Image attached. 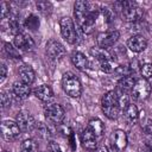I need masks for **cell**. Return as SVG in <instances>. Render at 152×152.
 <instances>
[{
    "label": "cell",
    "mask_w": 152,
    "mask_h": 152,
    "mask_svg": "<svg viewBox=\"0 0 152 152\" xmlns=\"http://www.w3.org/2000/svg\"><path fill=\"white\" fill-rule=\"evenodd\" d=\"M100 8H91L90 4L84 0H77L74 4V15L76 19V24L78 28L88 34L93 31V27L96 23V19L99 17Z\"/></svg>",
    "instance_id": "obj_1"
},
{
    "label": "cell",
    "mask_w": 152,
    "mask_h": 152,
    "mask_svg": "<svg viewBox=\"0 0 152 152\" xmlns=\"http://www.w3.org/2000/svg\"><path fill=\"white\" fill-rule=\"evenodd\" d=\"M101 108L108 119H116L121 110L119 107V94L115 90L107 91L101 99Z\"/></svg>",
    "instance_id": "obj_2"
},
{
    "label": "cell",
    "mask_w": 152,
    "mask_h": 152,
    "mask_svg": "<svg viewBox=\"0 0 152 152\" xmlns=\"http://www.w3.org/2000/svg\"><path fill=\"white\" fill-rule=\"evenodd\" d=\"M116 5L121 11L122 19L128 23H135L144 15V10L132 1H119Z\"/></svg>",
    "instance_id": "obj_3"
},
{
    "label": "cell",
    "mask_w": 152,
    "mask_h": 152,
    "mask_svg": "<svg viewBox=\"0 0 152 152\" xmlns=\"http://www.w3.org/2000/svg\"><path fill=\"white\" fill-rule=\"evenodd\" d=\"M62 88L64 93L70 97H80L82 94V84L74 74L65 72L62 77Z\"/></svg>",
    "instance_id": "obj_4"
},
{
    "label": "cell",
    "mask_w": 152,
    "mask_h": 152,
    "mask_svg": "<svg viewBox=\"0 0 152 152\" xmlns=\"http://www.w3.org/2000/svg\"><path fill=\"white\" fill-rule=\"evenodd\" d=\"M44 114L46 120L52 125H61L64 120L65 112L59 103H46L44 107Z\"/></svg>",
    "instance_id": "obj_5"
},
{
    "label": "cell",
    "mask_w": 152,
    "mask_h": 152,
    "mask_svg": "<svg viewBox=\"0 0 152 152\" xmlns=\"http://www.w3.org/2000/svg\"><path fill=\"white\" fill-rule=\"evenodd\" d=\"M59 28H61V33L62 37L64 38V40L69 44H75L77 40V32H76V27H75V23L71 18L69 17H63L59 20Z\"/></svg>",
    "instance_id": "obj_6"
},
{
    "label": "cell",
    "mask_w": 152,
    "mask_h": 152,
    "mask_svg": "<svg viewBox=\"0 0 152 152\" xmlns=\"http://www.w3.org/2000/svg\"><path fill=\"white\" fill-rule=\"evenodd\" d=\"M120 38V32L118 30H110V31H104L100 32L96 36V44L99 48L102 49H108L113 46L118 39Z\"/></svg>",
    "instance_id": "obj_7"
},
{
    "label": "cell",
    "mask_w": 152,
    "mask_h": 152,
    "mask_svg": "<svg viewBox=\"0 0 152 152\" xmlns=\"http://www.w3.org/2000/svg\"><path fill=\"white\" fill-rule=\"evenodd\" d=\"M45 51H46L48 57L50 59H52V61H59V59H62L65 56V52H66L64 45L61 42L56 40V39L48 40L46 46H45Z\"/></svg>",
    "instance_id": "obj_8"
},
{
    "label": "cell",
    "mask_w": 152,
    "mask_h": 152,
    "mask_svg": "<svg viewBox=\"0 0 152 152\" xmlns=\"http://www.w3.org/2000/svg\"><path fill=\"white\" fill-rule=\"evenodd\" d=\"M15 121H17L18 126L20 127L21 132H31L33 128L37 127L34 118L32 116V114L30 112H26V110L18 112L17 116H15Z\"/></svg>",
    "instance_id": "obj_9"
},
{
    "label": "cell",
    "mask_w": 152,
    "mask_h": 152,
    "mask_svg": "<svg viewBox=\"0 0 152 152\" xmlns=\"http://www.w3.org/2000/svg\"><path fill=\"white\" fill-rule=\"evenodd\" d=\"M150 94H151V86H150L148 81L145 78L138 80L132 89L133 99H135L138 101H142V100H146L150 96Z\"/></svg>",
    "instance_id": "obj_10"
},
{
    "label": "cell",
    "mask_w": 152,
    "mask_h": 152,
    "mask_svg": "<svg viewBox=\"0 0 152 152\" xmlns=\"http://www.w3.org/2000/svg\"><path fill=\"white\" fill-rule=\"evenodd\" d=\"M20 132H21V129L18 126L17 121L4 120L1 122V135L4 139H6V140L15 139L17 137H19Z\"/></svg>",
    "instance_id": "obj_11"
},
{
    "label": "cell",
    "mask_w": 152,
    "mask_h": 152,
    "mask_svg": "<svg viewBox=\"0 0 152 152\" xmlns=\"http://www.w3.org/2000/svg\"><path fill=\"white\" fill-rule=\"evenodd\" d=\"M13 43H14V46L19 51H31L34 46V42H33L32 37L24 32L14 36Z\"/></svg>",
    "instance_id": "obj_12"
},
{
    "label": "cell",
    "mask_w": 152,
    "mask_h": 152,
    "mask_svg": "<svg viewBox=\"0 0 152 152\" xmlns=\"http://www.w3.org/2000/svg\"><path fill=\"white\" fill-rule=\"evenodd\" d=\"M81 142L88 151H95L97 148V138L89 127H86L81 132Z\"/></svg>",
    "instance_id": "obj_13"
},
{
    "label": "cell",
    "mask_w": 152,
    "mask_h": 152,
    "mask_svg": "<svg viewBox=\"0 0 152 152\" xmlns=\"http://www.w3.org/2000/svg\"><path fill=\"white\" fill-rule=\"evenodd\" d=\"M127 48L133 52H142L147 48V40L141 34H134L127 40Z\"/></svg>",
    "instance_id": "obj_14"
},
{
    "label": "cell",
    "mask_w": 152,
    "mask_h": 152,
    "mask_svg": "<svg viewBox=\"0 0 152 152\" xmlns=\"http://www.w3.org/2000/svg\"><path fill=\"white\" fill-rule=\"evenodd\" d=\"M12 93L15 97H18L19 100H25L30 96L31 94V89H30V84L24 83L23 81H17L13 83L12 86Z\"/></svg>",
    "instance_id": "obj_15"
},
{
    "label": "cell",
    "mask_w": 152,
    "mask_h": 152,
    "mask_svg": "<svg viewBox=\"0 0 152 152\" xmlns=\"http://www.w3.org/2000/svg\"><path fill=\"white\" fill-rule=\"evenodd\" d=\"M18 75L20 77V81L27 84H32L36 80V72L33 68L28 64H21L18 69Z\"/></svg>",
    "instance_id": "obj_16"
},
{
    "label": "cell",
    "mask_w": 152,
    "mask_h": 152,
    "mask_svg": "<svg viewBox=\"0 0 152 152\" xmlns=\"http://www.w3.org/2000/svg\"><path fill=\"white\" fill-rule=\"evenodd\" d=\"M128 139H127V134L125 131L122 129H116L113 133V147H115L116 151H124L127 146Z\"/></svg>",
    "instance_id": "obj_17"
},
{
    "label": "cell",
    "mask_w": 152,
    "mask_h": 152,
    "mask_svg": "<svg viewBox=\"0 0 152 152\" xmlns=\"http://www.w3.org/2000/svg\"><path fill=\"white\" fill-rule=\"evenodd\" d=\"M34 95L43 102H49L53 97V90L48 84H42L34 89Z\"/></svg>",
    "instance_id": "obj_18"
},
{
    "label": "cell",
    "mask_w": 152,
    "mask_h": 152,
    "mask_svg": "<svg viewBox=\"0 0 152 152\" xmlns=\"http://www.w3.org/2000/svg\"><path fill=\"white\" fill-rule=\"evenodd\" d=\"M71 62H72L74 66H76V69H78L81 71H84L88 66V58L81 51H74L71 53Z\"/></svg>",
    "instance_id": "obj_19"
},
{
    "label": "cell",
    "mask_w": 152,
    "mask_h": 152,
    "mask_svg": "<svg viewBox=\"0 0 152 152\" xmlns=\"http://www.w3.org/2000/svg\"><path fill=\"white\" fill-rule=\"evenodd\" d=\"M90 55L95 59H97L99 62H102V61H110L112 62L114 59V57L109 53V51L107 49H102V48H99V46L91 48L90 49Z\"/></svg>",
    "instance_id": "obj_20"
},
{
    "label": "cell",
    "mask_w": 152,
    "mask_h": 152,
    "mask_svg": "<svg viewBox=\"0 0 152 152\" xmlns=\"http://www.w3.org/2000/svg\"><path fill=\"white\" fill-rule=\"evenodd\" d=\"M88 127L91 129V132L96 135L97 139L102 138V135H103V133H104V125H103V122H102L100 119L94 118V119L89 120Z\"/></svg>",
    "instance_id": "obj_21"
},
{
    "label": "cell",
    "mask_w": 152,
    "mask_h": 152,
    "mask_svg": "<svg viewBox=\"0 0 152 152\" xmlns=\"http://www.w3.org/2000/svg\"><path fill=\"white\" fill-rule=\"evenodd\" d=\"M124 114H125V118L126 120L129 122V124H135L138 120H139V110H138V107L133 103H129L125 110H124Z\"/></svg>",
    "instance_id": "obj_22"
},
{
    "label": "cell",
    "mask_w": 152,
    "mask_h": 152,
    "mask_svg": "<svg viewBox=\"0 0 152 152\" xmlns=\"http://www.w3.org/2000/svg\"><path fill=\"white\" fill-rule=\"evenodd\" d=\"M7 25H8V30L12 34L17 36L19 33H21V23L18 18V15H10L8 20H7Z\"/></svg>",
    "instance_id": "obj_23"
},
{
    "label": "cell",
    "mask_w": 152,
    "mask_h": 152,
    "mask_svg": "<svg viewBox=\"0 0 152 152\" xmlns=\"http://www.w3.org/2000/svg\"><path fill=\"white\" fill-rule=\"evenodd\" d=\"M23 25L25 26V28H27V30H30V31H37V30L39 28L40 21H39L38 17H37L36 14L31 13V14H28V15L25 18Z\"/></svg>",
    "instance_id": "obj_24"
},
{
    "label": "cell",
    "mask_w": 152,
    "mask_h": 152,
    "mask_svg": "<svg viewBox=\"0 0 152 152\" xmlns=\"http://www.w3.org/2000/svg\"><path fill=\"white\" fill-rule=\"evenodd\" d=\"M135 82H137V81L134 80V77L131 76V75H128V76L121 77V78L119 80V82H118V86H119V88H121L122 90H132L133 87H134V84H135Z\"/></svg>",
    "instance_id": "obj_25"
},
{
    "label": "cell",
    "mask_w": 152,
    "mask_h": 152,
    "mask_svg": "<svg viewBox=\"0 0 152 152\" xmlns=\"http://www.w3.org/2000/svg\"><path fill=\"white\" fill-rule=\"evenodd\" d=\"M20 152H38V144L34 139H26L20 145Z\"/></svg>",
    "instance_id": "obj_26"
},
{
    "label": "cell",
    "mask_w": 152,
    "mask_h": 152,
    "mask_svg": "<svg viewBox=\"0 0 152 152\" xmlns=\"http://www.w3.org/2000/svg\"><path fill=\"white\" fill-rule=\"evenodd\" d=\"M4 52L8 58H12V59H19L20 58L19 50L14 45H12L11 43H4Z\"/></svg>",
    "instance_id": "obj_27"
},
{
    "label": "cell",
    "mask_w": 152,
    "mask_h": 152,
    "mask_svg": "<svg viewBox=\"0 0 152 152\" xmlns=\"http://www.w3.org/2000/svg\"><path fill=\"white\" fill-rule=\"evenodd\" d=\"M13 93L10 91V90H2L0 93V101H1V107L2 108H7L12 104V100H13V96L12 95Z\"/></svg>",
    "instance_id": "obj_28"
},
{
    "label": "cell",
    "mask_w": 152,
    "mask_h": 152,
    "mask_svg": "<svg viewBox=\"0 0 152 152\" xmlns=\"http://www.w3.org/2000/svg\"><path fill=\"white\" fill-rule=\"evenodd\" d=\"M37 131H38V134H39L42 138H44V139H48V138H50V137L52 135L51 128H50L46 124H44V122H39V124L37 125Z\"/></svg>",
    "instance_id": "obj_29"
},
{
    "label": "cell",
    "mask_w": 152,
    "mask_h": 152,
    "mask_svg": "<svg viewBox=\"0 0 152 152\" xmlns=\"http://www.w3.org/2000/svg\"><path fill=\"white\" fill-rule=\"evenodd\" d=\"M140 74L145 80L152 78V63H144L140 68Z\"/></svg>",
    "instance_id": "obj_30"
},
{
    "label": "cell",
    "mask_w": 152,
    "mask_h": 152,
    "mask_svg": "<svg viewBox=\"0 0 152 152\" xmlns=\"http://www.w3.org/2000/svg\"><path fill=\"white\" fill-rule=\"evenodd\" d=\"M36 6H37V8H38L42 13H44V14L50 13L51 10H52V5H51L49 1H38V2L36 4Z\"/></svg>",
    "instance_id": "obj_31"
},
{
    "label": "cell",
    "mask_w": 152,
    "mask_h": 152,
    "mask_svg": "<svg viewBox=\"0 0 152 152\" xmlns=\"http://www.w3.org/2000/svg\"><path fill=\"white\" fill-rule=\"evenodd\" d=\"M114 72H115L116 75L124 77V76H128V75H131L132 70H131V68H129L128 65H119V66L115 68Z\"/></svg>",
    "instance_id": "obj_32"
},
{
    "label": "cell",
    "mask_w": 152,
    "mask_h": 152,
    "mask_svg": "<svg viewBox=\"0 0 152 152\" xmlns=\"http://www.w3.org/2000/svg\"><path fill=\"white\" fill-rule=\"evenodd\" d=\"M141 128L146 134H152V118H145L141 120Z\"/></svg>",
    "instance_id": "obj_33"
},
{
    "label": "cell",
    "mask_w": 152,
    "mask_h": 152,
    "mask_svg": "<svg viewBox=\"0 0 152 152\" xmlns=\"http://www.w3.org/2000/svg\"><path fill=\"white\" fill-rule=\"evenodd\" d=\"M99 64H100V69L106 74H109L115 70V68L113 66L110 61H102V62H99Z\"/></svg>",
    "instance_id": "obj_34"
},
{
    "label": "cell",
    "mask_w": 152,
    "mask_h": 152,
    "mask_svg": "<svg viewBox=\"0 0 152 152\" xmlns=\"http://www.w3.org/2000/svg\"><path fill=\"white\" fill-rule=\"evenodd\" d=\"M129 103H131V102H129V97H128L127 94H125V93L119 94V107H120L121 110H125V108H126Z\"/></svg>",
    "instance_id": "obj_35"
},
{
    "label": "cell",
    "mask_w": 152,
    "mask_h": 152,
    "mask_svg": "<svg viewBox=\"0 0 152 152\" xmlns=\"http://www.w3.org/2000/svg\"><path fill=\"white\" fill-rule=\"evenodd\" d=\"M0 8H1V19H6L11 15V5L6 1H2L1 5H0Z\"/></svg>",
    "instance_id": "obj_36"
},
{
    "label": "cell",
    "mask_w": 152,
    "mask_h": 152,
    "mask_svg": "<svg viewBox=\"0 0 152 152\" xmlns=\"http://www.w3.org/2000/svg\"><path fill=\"white\" fill-rule=\"evenodd\" d=\"M48 151L49 152H63L62 147L59 146V144H57L53 140H50L48 144Z\"/></svg>",
    "instance_id": "obj_37"
},
{
    "label": "cell",
    "mask_w": 152,
    "mask_h": 152,
    "mask_svg": "<svg viewBox=\"0 0 152 152\" xmlns=\"http://www.w3.org/2000/svg\"><path fill=\"white\" fill-rule=\"evenodd\" d=\"M0 71H1V74H0V82L2 83V82L6 80V76H7V66H6L5 63H1V65H0Z\"/></svg>",
    "instance_id": "obj_38"
},
{
    "label": "cell",
    "mask_w": 152,
    "mask_h": 152,
    "mask_svg": "<svg viewBox=\"0 0 152 152\" xmlns=\"http://www.w3.org/2000/svg\"><path fill=\"white\" fill-rule=\"evenodd\" d=\"M96 152H109V151H108V147H107V146L101 145L100 147H97V151H96Z\"/></svg>",
    "instance_id": "obj_39"
},
{
    "label": "cell",
    "mask_w": 152,
    "mask_h": 152,
    "mask_svg": "<svg viewBox=\"0 0 152 152\" xmlns=\"http://www.w3.org/2000/svg\"><path fill=\"white\" fill-rule=\"evenodd\" d=\"M140 152H152V151H150V150L146 148V150H142V151H140Z\"/></svg>",
    "instance_id": "obj_40"
}]
</instances>
